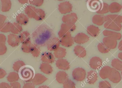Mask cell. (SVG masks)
Instances as JSON below:
<instances>
[{
    "mask_svg": "<svg viewBox=\"0 0 122 88\" xmlns=\"http://www.w3.org/2000/svg\"><path fill=\"white\" fill-rule=\"evenodd\" d=\"M54 37L53 29L45 24L38 26L32 34L34 44L39 47L46 46L50 40Z\"/></svg>",
    "mask_w": 122,
    "mask_h": 88,
    "instance_id": "1",
    "label": "cell"
},
{
    "mask_svg": "<svg viewBox=\"0 0 122 88\" xmlns=\"http://www.w3.org/2000/svg\"><path fill=\"white\" fill-rule=\"evenodd\" d=\"M19 76L22 80L28 82L32 81L34 76L33 70L29 67L22 68L19 72Z\"/></svg>",
    "mask_w": 122,
    "mask_h": 88,
    "instance_id": "2",
    "label": "cell"
},
{
    "mask_svg": "<svg viewBox=\"0 0 122 88\" xmlns=\"http://www.w3.org/2000/svg\"><path fill=\"white\" fill-rule=\"evenodd\" d=\"M86 76V71L82 68H75L72 71V77L77 81H83L85 79Z\"/></svg>",
    "mask_w": 122,
    "mask_h": 88,
    "instance_id": "3",
    "label": "cell"
},
{
    "mask_svg": "<svg viewBox=\"0 0 122 88\" xmlns=\"http://www.w3.org/2000/svg\"><path fill=\"white\" fill-rule=\"evenodd\" d=\"M87 2L89 9L94 12L99 11L103 3L102 0H87Z\"/></svg>",
    "mask_w": 122,
    "mask_h": 88,
    "instance_id": "4",
    "label": "cell"
},
{
    "mask_svg": "<svg viewBox=\"0 0 122 88\" xmlns=\"http://www.w3.org/2000/svg\"><path fill=\"white\" fill-rule=\"evenodd\" d=\"M72 6L69 1H65L61 3L58 5L59 12L62 14H66L72 11Z\"/></svg>",
    "mask_w": 122,
    "mask_h": 88,
    "instance_id": "5",
    "label": "cell"
},
{
    "mask_svg": "<svg viewBox=\"0 0 122 88\" xmlns=\"http://www.w3.org/2000/svg\"><path fill=\"white\" fill-rule=\"evenodd\" d=\"M103 44L109 49H115L117 46V40L114 38L110 37H105L102 40Z\"/></svg>",
    "mask_w": 122,
    "mask_h": 88,
    "instance_id": "6",
    "label": "cell"
},
{
    "mask_svg": "<svg viewBox=\"0 0 122 88\" xmlns=\"http://www.w3.org/2000/svg\"><path fill=\"white\" fill-rule=\"evenodd\" d=\"M108 78L114 83H118L122 80V76L119 71L112 68V72Z\"/></svg>",
    "mask_w": 122,
    "mask_h": 88,
    "instance_id": "7",
    "label": "cell"
},
{
    "mask_svg": "<svg viewBox=\"0 0 122 88\" xmlns=\"http://www.w3.org/2000/svg\"><path fill=\"white\" fill-rule=\"evenodd\" d=\"M60 44V39L57 37H54L50 40L46 46L49 51H55L59 47Z\"/></svg>",
    "mask_w": 122,
    "mask_h": 88,
    "instance_id": "8",
    "label": "cell"
},
{
    "mask_svg": "<svg viewBox=\"0 0 122 88\" xmlns=\"http://www.w3.org/2000/svg\"><path fill=\"white\" fill-rule=\"evenodd\" d=\"M102 65V60L99 57L96 56L93 57L90 60V66L94 70H98L101 67Z\"/></svg>",
    "mask_w": 122,
    "mask_h": 88,
    "instance_id": "9",
    "label": "cell"
},
{
    "mask_svg": "<svg viewBox=\"0 0 122 88\" xmlns=\"http://www.w3.org/2000/svg\"><path fill=\"white\" fill-rule=\"evenodd\" d=\"M89 39L90 37L83 33H79L74 38V42L79 44H85L87 42Z\"/></svg>",
    "mask_w": 122,
    "mask_h": 88,
    "instance_id": "10",
    "label": "cell"
},
{
    "mask_svg": "<svg viewBox=\"0 0 122 88\" xmlns=\"http://www.w3.org/2000/svg\"><path fill=\"white\" fill-rule=\"evenodd\" d=\"M104 27L107 29H110L115 31H120L122 30V26L121 24L113 22H106L104 24Z\"/></svg>",
    "mask_w": 122,
    "mask_h": 88,
    "instance_id": "11",
    "label": "cell"
},
{
    "mask_svg": "<svg viewBox=\"0 0 122 88\" xmlns=\"http://www.w3.org/2000/svg\"><path fill=\"white\" fill-rule=\"evenodd\" d=\"M7 42L9 45L13 47L18 46L20 42L19 36L14 34H10L8 36Z\"/></svg>",
    "mask_w": 122,
    "mask_h": 88,
    "instance_id": "12",
    "label": "cell"
},
{
    "mask_svg": "<svg viewBox=\"0 0 122 88\" xmlns=\"http://www.w3.org/2000/svg\"><path fill=\"white\" fill-rule=\"evenodd\" d=\"M77 14L72 13L63 16L62 20L65 23L75 24L77 21Z\"/></svg>",
    "mask_w": 122,
    "mask_h": 88,
    "instance_id": "13",
    "label": "cell"
},
{
    "mask_svg": "<svg viewBox=\"0 0 122 88\" xmlns=\"http://www.w3.org/2000/svg\"><path fill=\"white\" fill-rule=\"evenodd\" d=\"M41 60L43 62L52 63L55 61V57L51 53L44 52L41 55Z\"/></svg>",
    "mask_w": 122,
    "mask_h": 88,
    "instance_id": "14",
    "label": "cell"
},
{
    "mask_svg": "<svg viewBox=\"0 0 122 88\" xmlns=\"http://www.w3.org/2000/svg\"><path fill=\"white\" fill-rule=\"evenodd\" d=\"M56 67L61 70H67L70 68L69 63L66 59H59L56 62Z\"/></svg>",
    "mask_w": 122,
    "mask_h": 88,
    "instance_id": "15",
    "label": "cell"
},
{
    "mask_svg": "<svg viewBox=\"0 0 122 88\" xmlns=\"http://www.w3.org/2000/svg\"><path fill=\"white\" fill-rule=\"evenodd\" d=\"M60 42L62 46L69 47L74 44V38L71 36V34H70L61 38Z\"/></svg>",
    "mask_w": 122,
    "mask_h": 88,
    "instance_id": "16",
    "label": "cell"
},
{
    "mask_svg": "<svg viewBox=\"0 0 122 88\" xmlns=\"http://www.w3.org/2000/svg\"><path fill=\"white\" fill-rule=\"evenodd\" d=\"M47 80L48 78L42 74L36 73L32 79V83L35 85H38L43 83Z\"/></svg>",
    "mask_w": 122,
    "mask_h": 88,
    "instance_id": "17",
    "label": "cell"
},
{
    "mask_svg": "<svg viewBox=\"0 0 122 88\" xmlns=\"http://www.w3.org/2000/svg\"><path fill=\"white\" fill-rule=\"evenodd\" d=\"M105 22L107 21L113 22L121 24L122 23V16L118 14H109L105 16Z\"/></svg>",
    "mask_w": 122,
    "mask_h": 88,
    "instance_id": "18",
    "label": "cell"
},
{
    "mask_svg": "<svg viewBox=\"0 0 122 88\" xmlns=\"http://www.w3.org/2000/svg\"><path fill=\"white\" fill-rule=\"evenodd\" d=\"M112 68L108 66H104L100 70L99 76L102 79L108 78L112 72Z\"/></svg>",
    "mask_w": 122,
    "mask_h": 88,
    "instance_id": "19",
    "label": "cell"
},
{
    "mask_svg": "<svg viewBox=\"0 0 122 88\" xmlns=\"http://www.w3.org/2000/svg\"><path fill=\"white\" fill-rule=\"evenodd\" d=\"M97 73L94 71L91 70L87 72L86 81L89 84H94L97 81Z\"/></svg>",
    "mask_w": 122,
    "mask_h": 88,
    "instance_id": "20",
    "label": "cell"
},
{
    "mask_svg": "<svg viewBox=\"0 0 122 88\" xmlns=\"http://www.w3.org/2000/svg\"><path fill=\"white\" fill-rule=\"evenodd\" d=\"M100 29L97 27L93 25L88 26L87 28V34L92 37H96L99 34Z\"/></svg>",
    "mask_w": 122,
    "mask_h": 88,
    "instance_id": "21",
    "label": "cell"
},
{
    "mask_svg": "<svg viewBox=\"0 0 122 88\" xmlns=\"http://www.w3.org/2000/svg\"><path fill=\"white\" fill-rule=\"evenodd\" d=\"M103 35L105 37H110L114 38L117 40H119L122 38V35L120 33L108 30H105L102 32Z\"/></svg>",
    "mask_w": 122,
    "mask_h": 88,
    "instance_id": "22",
    "label": "cell"
},
{
    "mask_svg": "<svg viewBox=\"0 0 122 88\" xmlns=\"http://www.w3.org/2000/svg\"><path fill=\"white\" fill-rule=\"evenodd\" d=\"M122 9V6L117 2H114L109 5L108 10L109 12L112 13H118Z\"/></svg>",
    "mask_w": 122,
    "mask_h": 88,
    "instance_id": "23",
    "label": "cell"
},
{
    "mask_svg": "<svg viewBox=\"0 0 122 88\" xmlns=\"http://www.w3.org/2000/svg\"><path fill=\"white\" fill-rule=\"evenodd\" d=\"M75 54L80 58H84L86 55V51L84 47L80 45H77L74 48Z\"/></svg>",
    "mask_w": 122,
    "mask_h": 88,
    "instance_id": "24",
    "label": "cell"
},
{
    "mask_svg": "<svg viewBox=\"0 0 122 88\" xmlns=\"http://www.w3.org/2000/svg\"><path fill=\"white\" fill-rule=\"evenodd\" d=\"M68 79L67 73L64 71H59L56 75V80L61 84H63Z\"/></svg>",
    "mask_w": 122,
    "mask_h": 88,
    "instance_id": "25",
    "label": "cell"
},
{
    "mask_svg": "<svg viewBox=\"0 0 122 88\" xmlns=\"http://www.w3.org/2000/svg\"><path fill=\"white\" fill-rule=\"evenodd\" d=\"M92 22L97 26H102L105 22V16L99 14L94 15L92 18Z\"/></svg>",
    "mask_w": 122,
    "mask_h": 88,
    "instance_id": "26",
    "label": "cell"
},
{
    "mask_svg": "<svg viewBox=\"0 0 122 88\" xmlns=\"http://www.w3.org/2000/svg\"><path fill=\"white\" fill-rule=\"evenodd\" d=\"M17 23L21 25H26L29 21L28 16L24 14L21 13L19 14L16 16Z\"/></svg>",
    "mask_w": 122,
    "mask_h": 88,
    "instance_id": "27",
    "label": "cell"
},
{
    "mask_svg": "<svg viewBox=\"0 0 122 88\" xmlns=\"http://www.w3.org/2000/svg\"><path fill=\"white\" fill-rule=\"evenodd\" d=\"M20 42L23 44H26L30 42V35L27 31L23 32L19 36Z\"/></svg>",
    "mask_w": 122,
    "mask_h": 88,
    "instance_id": "28",
    "label": "cell"
},
{
    "mask_svg": "<svg viewBox=\"0 0 122 88\" xmlns=\"http://www.w3.org/2000/svg\"><path fill=\"white\" fill-rule=\"evenodd\" d=\"M40 69L41 72L47 75H49L53 72V67L50 64L46 63H41L40 66Z\"/></svg>",
    "mask_w": 122,
    "mask_h": 88,
    "instance_id": "29",
    "label": "cell"
},
{
    "mask_svg": "<svg viewBox=\"0 0 122 88\" xmlns=\"http://www.w3.org/2000/svg\"><path fill=\"white\" fill-rule=\"evenodd\" d=\"M36 8L34 6L29 5L25 7L24 11L29 18L34 19L36 14Z\"/></svg>",
    "mask_w": 122,
    "mask_h": 88,
    "instance_id": "30",
    "label": "cell"
},
{
    "mask_svg": "<svg viewBox=\"0 0 122 88\" xmlns=\"http://www.w3.org/2000/svg\"><path fill=\"white\" fill-rule=\"evenodd\" d=\"M1 11L3 12L9 11L11 7V0H1Z\"/></svg>",
    "mask_w": 122,
    "mask_h": 88,
    "instance_id": "31",
    "label": "cell"
},
{
    "mask_svg": "<svg viewBox=\"0 0 122 88\" xmlns=\"http://www.w3.org/2000/svg\"><path fill=\"white\" fill-rule=\"evenodd\" d=\"M54 56L58 59L62 58L65 57L66 54V51L65 48L59 47L54 52Z\"/></svg>",
    "mask_w": 122,
    "mask_h": 88,
    "instance_id": "32",
    "label": "cell"
},
{
    "mask_svg": "<svg viewBox=\"0 0 122 88\" xmlns=\"http://www.w3.org/2000/svg\"><path fill=\"white\" fill-rule=\"evenodd\" d=\"M70 32L65 25V23L62 24L61 26V29L58 32V36L61 38L64 37L69 34H71Z\"/></svg>",
    "mask_w": 122,
    "mask_h": 88,
    "instance_id": "33",
    "label": "cell"
},
{
    "mask_svg": "<svg viewBox=\"0 0 122 88\" xmlns=\"http://www.w3.org/2000/svg\"><path fill=\"white\" fill-rule=\"evenodd\" d=\"M45 11L41 9L36 8V13L34 19L37 21L43 20L46 17Z\"/></svg>",
    "mask_w": 122,
    "mask_h": 88,
    "instance_id": "34",
    "label": "cell"
},
{
    "mask_svg": "<svg viewBox=\"0 0 122 88\" xmlns=\"http://www.w3.org/2000/svg\"><path fill=\"white\" fill-rule=\"evenodd\" d=\"M20 76L18 73L15 72H10L7 77V81L10 83L16 82L18 81Z\"/></svg>",
    "mask_w": 122,
    "mask_h": 88,
    "instance_id": "35",
    "label": "cell"
},
{
    "mask_svg": "<svg viewBox=\"0 0 122 88\" xmlns=\"http://www.w3.org/2000/svg\"><path fill=\"white\" fill-rule=\"evenodd\" d=\"M23 31V28L21 25L17 22H14L12 23L11 32L14 34H19Z\"/></svg>",
    "mask_w": 122,
    "mask_h": 88,
    "instance_id": "36",
    "label": "cell"
},
{
    "mask_svg": "<svg viewBox=\"0 0 122 88\" xmlns=\"http://www.w3.org/2000/svg\"><path fill=\"white\" fill-rule=\"evenodd\" d=\"M111 65L118 71H122V61L117 58H114L112 60Z\"/></svg>",
    "mask_w": 122,
    "mask_h": 88,
    "instance_id": "37",
    "label": "cell"
},
{
    "mask_svg": "<svg viewBox=\"0 0 122 88\" xmlns=\"http://www.w3.org/2000/svg\"><path fill=\"white\" fill-rule=\"evenodd\" d=\"M41 52V50L39 46L35 44H32L30 53L32 55L35 57H37L39 56Z\"/></svg>",
    "mask_w": 122,
    "mask_h": 88,
    "instance_id": "38",
    "label": "cell"
},
{
    "mask_svg": "<svg viewBox=\"0 0 122 88\" xmlns=\"http://www.w3.org/2000/svg\"><path fill=\"white\" fill-rule=\"evenodd\" d=\"M12 23L10 22H5L0 27V32L3 33H8L11 32Z\"/></svg>",
    "mask_w": 122,
    "mask_h": 88,
    "instance_id": "39",
    "label": "cell"
},
{
    "mask_svg": "<svg viewBox=\"0 0 122 88\" xmlns=\"http://www.w3.org/2000/svg\"><path fill=\"white\" fill-rule=\"evenodd\" d=\"M25 66V63L22 60H18L15 62L13 65V68L14 71L19 72L20 70Z\"/></svg>",
    "mask_w": 122,
    "mask_h": 88,
    "instance_id": "40",
    "label": "cell"
},
{
    "mask_svg": "<svg viewBox=\"0 0 122 88\" xmlns=\"http://www.w3.org/2000/svg\"><path fill=\"white\" fill-rule=\"evenodd\" d=\"M109 5L108 4L105 3H102L100 9L99 11H97V13L99 14H104L107 13L109 12L108 10Z\"/></svg>",
    "mask_w": 122,
    "mask_h": 88,
    "instance_id": "41",
    "label": "cell"
},
{
    "mask_svg": "<svg viewBox=\"0 0 122 88\" xmlns=\"http://www.w3.org/2000/svg\"><path fill=\"white\" fill-rule=\"evenodd\" d=\"M98 50L102 53H107L110 51V49L107 48L103 43H100L97 45Z\"/></svg>",
    "mask_w": 122,
    "mask_h": 88,
    "instance_id": "42",
    "label": "cell"
},
{
    "mask_svg": "<svg viewBox=\"0 0 122 88\" xmlns=\"http://www.w3.org/2000/svg\"><path fill=\"white\" fill-rule=\"evenodd\" d=\"M32 44L31 42L30 41L26 44H22L21 47V50L24 52L26 53H30Z\"/></svg>",
    "mask_w": 122,
    "mask_h": 88,
    "instance_id": "43",
    "label": "cell"
},
{
    "mask_svg": "<svg viewBox=\"0 0 122 88\" xmlns=\"http://www.w3.org/2000/svg\"><path fill=\"white\" fill-rule=\"evenodd\" d=\"M63 88H76V85L73 81L68 79L63 83Z\"/></svg>",
    "mask_w": 122,
    "mask_h": 88,
    "instance_id": "44",
    "label": "cell"
},
{
    "mask_svg": "<svg viewBox=\"0 0 122 88\" xmlns=\"http://www.w3.org/2000/svg\"><path fill=\"white\" fill-rule=\"evenodd\" d=\"M29 2L31 5L39 7L43 5L44 0H29Z\"/></svg>",
    "mask_w": 122,
    "mask_h": 88,
    "instance_id": "45",
    "label": "cell"
},
{
    "mask_svg": "<svg viewBox=\"0 0 122 88\" xmlns=\"http://www.w3.org/2000/svg\"><path fill=\"white\" fill-rule=\"evenodd\" d=\"M99 87V88H112L111 84L107 81H103L100 82Z\"/></svg>",
    "mask_w": 122,
    "mask_h": 88,
    "instance_id": "46",
    "label": "cell"
},
{
    "mask_svg": "<svg viewBox=\"0 0 122 88\" xmlns=\"http://www.w3.org/2000/svg\"><path fill=\"white\" fill-rule=\"evenodd\" d=\"M7 48L5 44L0 43V55L5 54L7 52Z\"/></svg>",
    "mask_w": 122,
    "mask_h": 88,
    "instance_id": "47",
    "label": "cell"
},
{
    "mask_svg": "<svg viewBox=\"0 0 122 88\" xmlns=\"http://www.w3.org/2000/svg\"><path fill=\"white\" fill-rule=\"evenodd\" d=\"M10 85L11 86V88H21L20 83L17 81L10 83Z\"/></svg>",
    "mask_w": 122,
    "mask_h": 88,
    "instance_id": "48",
    "label": "cell"
},
{
    "mask_svg": "<svg viewBox=\"0 0 122 88\" xmlns=\"http://www.w3.org/2000/svg\"><path fill=\"white\" fill-rule=\"evenodd\" d=\"M23 88H35V85L32 83H27L24 84Z\"/></svg>",
    "mask_w": 122,
    "mask_h": 88,
    "instance_id": "49",
    "label": "cell"
},
{
    "mask_svg": "<svg viewBox=\"0 0 122 88\" xmlns=\"http://www.w3.org/2000/svg\"><path fill=\"white\" fill-rule=\"evenodd\" d=\"M6 71L2 68H0V79L4 78L6 76Z\"/></svg>",
    "mask_w": 122,
    "mask_h": 88,
    "instance_id": "50",
    "label": "cell"
},
{
    "mask_svg": "<svg viewBox=\"0 0 122 88\" xmlns=\"http://www.w3.org/2000/svg\"><path fill=\"white\" fill-rule=\"evenodd\" d=\"M6 19V17L4 15L0 14V27L4 23Z\"/></svg>",
    "mask_w": 122,
    "mask_h": 88,
    "instance_id": "51",
    "label": "cell"
},
{
    "mask_svg": "<svg viewBox=\"0 0 122 88\" xmlns=\"http://www.w3.org/2000/svg\"><path fill=\"white\" fill-rule=\"evenodd\" d=\"M6 38V36L3 34H0V43L5 44Z\"/></svg>",
    "mask_w": 122,
    "mask_h": 88,
    "instance_id": "52",
    "label": "cell"
},
{
    "mask_svg": "<svg viewBox=\"0 0 122 88\" xmlns=\"http://www.w3.org/2000/svg\"><path fill=\"white\" fill-rule=\"evenodd\" d=\"M0 88H11V86L7 83L3 82L0 83Z\"/></svg>",
    "mask_w": 122,
    "mask_h": 88,
    "instance_id": "53",
    "label": "cell"
},
{
    "mask_svg": "<svg viewBox=\"0 0 122 88\" xmlns=\"http://www.w3.org/2000/svg\"><path fill=\"white\" fill-rule=\"evenodd\" d=\"M19 2L21 4H24L27 3L29 0H18Z\"/></svg>",
    "mask_w": 122,
    "mask_h": 88,
    "instance_id": "54",
    "label": "cell"
},
{
    "mask_svg": "<svg viewBox=\"0 0 122 88\" xmlns=\"http://www.w3.org/2000/svg\"><path fill=\"white\" fill-rule=\"evenodd\" d=\"M118 49L120 51H122V39L120 42L118 46Z\"/></svg>",
    "mask_w": 122,
    "mask_h": 88,
    "instance_id": "55",
    "label": "cell"
},
{
    "mask_svg": "<svg viewBox=\"0 0 122 88\" xmlns=\"http://www.w3.org/2000/svg\"><path fill=\"white\" fill-rule=\"evenodd\" d=\"M118 57L119 58H120V59L122 60V52L119 53L118 55Z\"/></svg>",
    "mask_w": 122,
    "mask_h": 88,
    "instance_id": "56",
    "label": "cell"
},
{
    "mask_svg": "<svg viewBox=\"0 0 122 88\" xmlns=\"http://www.w3.org/2000/svg\"><path fill=\"white\" fill-rule=\"evenodd\" d=\"M38 88H50L48 86L46 85H43L41 86H39Z\"/></svg>",
    "mask_w": 122,
    "mask_h": 88,
    "instance_id": "57",
    "label": "cell"
},
{
    "mask_svg": "<svg viewBox=\"0 0 122 88\" xmlns=\"http://www.w3.org/2000/svg\"><path fill=\"white\" fill-rule=\"evenodd\" d=\"M58 0L59 1H62L64 0Z\"/></svg>",
    "mask_w": 122,
    "mask_h": 88,
    "instance_id": "58",
    "label": "cell"
},
{
    "mask_svg": "<svg viewBox=\"0 0 122 88\" xmlns=\"http://www.w3.org/2000/svg\"><path fill=\"white\" fill-rule=\"evenodd\" d=\"M122 72H121V76H122Z\"/></svg>",
    "mask_w": 122,
    "mask_h": 88,
    "instance_id": "59",
    "label": "cell"
},
{
    "mask_svg": "<svg viewBox=\"0 0 122 88\" xmlns=\"http://www.w3.org/2000/svg\"></svg>",
    "mask_w": 122,
    "mask_h": 88,
    "instance_id": "60",
    "label": "cell"
},
{
    "mask_svg": "<svg viewBox=\"0 0 122 88\" xmlns=\"http://www.w3.org/2000/svg\"></svg>",
    "mask_w": 122,
    "mask_h": 88,
    "instance_id": "61",
    "label": "cell"
}]
</instances>
